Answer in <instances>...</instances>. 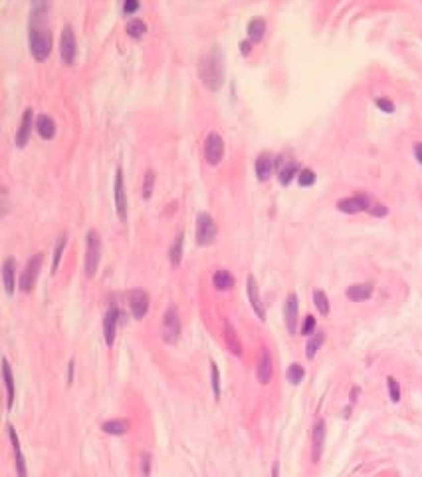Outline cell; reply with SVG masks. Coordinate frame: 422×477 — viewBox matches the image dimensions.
Returning a JSON list of instances; mask_svg holds the SVG:
<instances>
[{
	"label": "cell",
	"mask_w": 422,
	"mask_h": 477,
	"mask_svg": "<svg viewBox=\"0 0 422 477\" xmlns=\"http://www.w3.org/2000/svg\"><path fill=\"white\" fill-rule=\"evenodd\" d=\"M387 386H389V396H391V400L396 404V402L400 400V386H398L396 378L389 376V378H387Z\"/></svg>",
	"instance_id": "e575fe53"
},
{
	"label": "cell",
	"mask_w": 422,
	"mask_h": 477,
	"mask_svg": "<svg viewBox=\"0 0 422 477\" xmlns=\"http://www.w3.org/2000/svg\"><path fill=\"white\" fill-rule=\"evenodd\" d=\"M216 237V223L208 213H198L196 217V243L198 245H210Z\"/></svg>",
	"instance_id": "5b68a950"
},
{
	"label": "cell",
	"mask_w": 422,
	"mask_h": 477,
	"mask_svg": "<svg viewBox=\"0 0 422 477\" xmlns=\"http://www.w3.org/2000/svg\"><path fill=\"white\" fill-rule=\"evenodd\" d=\"M42 10H50V4H36L34 6L32 20H30V34H28L30 52L38 62L48 60V56L52 52V34L44 24H40Z\"/></svg>",
	"instance_id": "6da1fadb"
},
{
	"label": "cell",
	"mask_w": 422,
	"mask_h": 477,
	"mask_svg": "<svg viewBox=\"0 0 422 477\" xmlns=\"http://www.w3.org/2000/svg\"><path fill=\"white\" fill-rule=\"evenodd\" d=\"M301 334H305V336H311V334H315V316H305V322L301 326Z\"/></svg>",
	"instance_id": "f35d334b"
},
{
	"label": "cell",
	"mask_w": 422,
	"mask_h": 477,
	"mask_svg": "<svg viewBox=\"0 0 422 477\" xmlns=\"http://www.w3.org/2000/svg\"><path fill=\"white\" fill-rule=\"evenodd\" d=\"M369 213L375 215V217H385V215L389 213V209H387L383 203H373V205H371V209H369Z\"/></svg>",
	"instance_id": "b9f144b4"
},
{
	"label": "cell",
	"mask_w": 422,
	"mask_h": 477,
	"mask_svg": "<svg viewBox=\"0 0 422 477\" xmlns=\"http://www.w3.org/2000/svg\"><path fill=\"white\" fill-rule=\"evenodd\" d=\"M325 342V334L319 330V332H315L313 336L309 338V342H307V346H305V356L309 358V360H313L315 358V354H317V350L321 348V344Z\"/></svg>",
	"instance_id": "f1b7e54d"
},
{
	"label": "cell",
	"mask_w": 422,
	"mask_h": 477,
	"mask_svg": "<svg viewBox=\"0 0 422 477\" xmlns=\"http://www.w3.org/2000/svg\"><path fill=\"white\" fill-rule=\"evenodd\" d=\"M248 297H250V304L254 308V312L258 314V318L260 320H266V310H264V304H262V298H260L258 282H256V278L252 274L248 276Z\"/></svg>",
	"instance_id": "e0dca14e"
},
{
	"label": "cell",
	"mask_w": 422,
	"mask_h": 477,
	"mask_svg": "<svg viewBox=\"0 0 422 477\" xmlns=\"http://www.w3.org/2000/svg\"><path fill=\"white\" fill-rule=\"evenodd\" d=\"M101 429L109 436H123V434L129 432V421L127 419H111V421H105L101 425Z\"/></svg>",
	"instance_id": "4316f807"
},
{
	"label": "cell",
	"mask_w": 422,
	"mask_h": 477,
	"mask_svg": "<svg viewBox=\"0 0 422 477\" xmlns=\"http://www.w3.org/2000/svg\"><path fill=\"white\" fill-rule=\"evenodd\" d=\"M101 259V237L95 229L87 231V249H85V274L87 278L95 276Z\"/></svg>",
	"instance_id": "3957f363"
},
{
	"label": "cell",
	"mask_w": 422,
	"mask_h": 477,
	"mask_svg": "<svg viewBox=\"0 0 422 477\" xmlns=\"http://www.w3.org/2000/svg\"><path fill=\"white\" fill-rule=\"evenodd\" d=\"M129 308H131V314L141 320L147 312H149V295L145 291H131L129 293Z\"/></svg>",
	"instance_id": "7c38bea8"
},
{
	"label": "cell",
	"mask_w": 422,
	"mask_h": 477,
	"mask_svg": "<svg viewBox=\"0 0 422 477\" xmlns=\"http://www.w3.org/2000/svg\"><path fill=\"white\" fill-rule=\"evenodd\" d=\"M125 30H127V34H129L131 38H141V36L147 32V24H145L141 18H131V20L127 22Z\"/></svg>",
	"instance_id": "4dcf8cb0"
},
{
	"label": "cell",
	"mask_w": 422,
	"mask_h": 477,
	"mask_svg": "<svg viewBox=\"0 0 422 477\" xmlns=\"http://www.w3.org/2000/svg\"><path fill=\"white\" fill-rule=\"evenodd\" d=\"M204 157L210 165H218L224 157V139L216 131H210L204 139Z\"/></svg>",
	"instance_id": "277c9868"
},
{
	"label": "cell",
	"mask_w": 422,
	"mask_h": 477,
	"mask_svg": "<svg viewBox=\"0 0 422 477\" xmlns=\"http://www.w3.org/2000/svg\"><path fill=\"white\" fill-rule=\"evenodd\" d=\"M371 295H373V282H359V284H351L347 289V298L353 302L369 300Z\"/></svg>",
	"instance_id": "ac0fdd59"
},
{
	"label": "cell",
	"mask_w": 422,
	"mask_h": 477,
	"mask_svg": "<svg viewBox=\"0 0 422 477\" xmlns=\"http://www.w3.org/2000/svg\"><path fill=\"white\" fill-rule=\"evenodd\" d=\"M8 436H10L12 449H14V459H16V471H18V477H26V461H24V455H22V449H20V442H18V436H16V429H14L12 425H8Z\"/></svg>",
	"instance_id": "44dd1931"
},
{
	"label": "cell",
	"mask_w": 422,
	"mask_h": 477,
	"mask_svg": "<svg viewBox=\"0 0 422 477\" xmlns=\"http://www.w3.org/2000/svg\"><path fill=\"white\" fill-rule=\"evenodd\" d=\"M117 322H119V310H117V306H109V310L105 312V320H103V336H105V344L109 348L115 342Z\"/></svg>",
	"instance_id": "8fae6325"
},
{
	"label": "cell",
	"mask_w": 422,
	"mask_h": 477,
	"mask_svg": "<svg viewBox=\"0 0 422 477\" xmlns=\"http://www.w3.org/2000/svg\"><path fill=\"white\" fill-rule=\"evenodd\" d=\"M371 199H369L367 195H353V197H345L341 201H337V209L341 213H361V211H369L371 209Z\"/></svg>",
	"instance_id": "30bf717a"
},
{
	"label": "cell",
	"mask_w": 422,
	"mask_h": 477,
	"mask_svg": "<svg viewBox=\"0 0 422 477\" xmlns=\"http://www.w3.org/2000/svg\"><path fill=\"white\" fill-rule=\"evenodd\" d=\"M141 473H143V477H149V473H151V453L141 455Z\"/></svg>",
	"instance_id": "60d3db41"
},
{
	"label": "cell",
	"mask_w": 422,
	"mask_h": 477,
	"mask_svg": "<svg viewBox=\"0 0 422 477\" xmlns=\"http://www.w3.org/2000/svg\"><path fill=\"white\" fill-rule=\"evenodd\" d=\"M115 209H117V217L127 223V191H125V183H123V169L117 167L115 169Z\"/></svg>",
	"instance_id": "9c48e42d"
},
{
	"label": "cell",
	"mask_w": 422,
	"mask_h": 477,
	"mask_svg": "<svg viewBox=\"0 0 422 477\" xmlns=\"http://www.w3.org/2000/svg\"><path fill=\"white\" fill-rule=\"evenodd\" d=\"M169 259H171V263L175 267L181 265V261H183V233H179L175 237V241L171 245V251H169Z\"/></svg>",
	"instance_id": "f546056e"
},
{
	"label": "cell",
	"mask_w": 422,
	"mask_h": 477,
	"mask_svg": "<svg viewBox=\"0 0 422 477\" xmlns=\"http://www.w3.org/2000/svg\"><path fill=\"white\" fill-rule=\"evenodd\" d=\"M286 376H288V382H291V384H299V382L303 380V376H305V370H303L301 364H291L288 368Z\"/></svg>",
	"instance_id": "836d02e7"
},
{
	"label": "cell",
	"mask_w": 422,
	"mask_h": 477,
	"mask_svg": "<svg viewBox=\"0 0 422 477\" xmlns=\"http://www.w3.org/2000/svg\"><path fill=\"white\" fill-rule=\"evenodd\" d=\"M181 336V318L179 310L175 306H169L163 316V340L169 344H175Z\"/></svg>",
	"instance_id": "52a82bcc"
},
{
	"label": "cell",
	"mask_w": 422,
	"mask_h": 477,
	"mask_svg": "<svg viewBox=\"0 0 422 477\" xmlns=\"http://www.w3.org/2000/svg\"><path fill=\"white\" fill-rule=\"evenodd\" d=\"M74 366H76V364H74V360H72V362L68 364V384H72V382H74Z\"/></svg>",
	"instance_id": "bcb514c9"
},
{
	"label": "cell",
	"mask_w": 422,
	"mask_h": 477,
	"mask_svg": "<svg viewBox=\"0 0 422 477\" xmlns=\"http://www.w3.org/2000/svg\"><path fill=\"white\" fill-rule=\"evenodd\" d=\"M297 312H299L297 297L291 293L286 298V304H284V316H286V326H288L290 334H295V330H297Z\"/></svg>",
	"instance_id": "2e32d148"
},
{
	"label": "cell",
	"mask_w": 422,
	"mask_h": 477,
	"mask_svg": "<svg viewBox=\"0 0 422 477\" xmlns=\"http://www.w3.org/2000/svg\"><path fill=\"white\" fill-rule=\"evenodd\" d=\"M42 261H44V255L42 253H36L28 263H26V268L20 276V291L22 293H30L36 284V278H38V272L42 268Z\"/></svg>",
	"instance_id": "ba28073f"
},
{
	"label": "cell",
	"mask_w": 422,
	"mask_h": 477,
	"mask_svg": "<svg viewBox=\"0 0 422 477\" xmlns=\"http://www.w3.org/2000/svg\"><path fill=\"white\" fill-rule=\"evenodd\" d=\"M32 125H36V121H34V110L28 108V110L24 112V116H22L20 127H18V131H16V146H18V148H24L26 143H28L30 133H32Z\"/></svg>",
	"instance_id": "9a60e30c"
},
{
	"label": "cell",
	"mask_w": 422,
	"mask_h": 477,
	"mask_svg": "<svg viewBox=\"0 0 422 477\" xmlns=\"http://www.w3.org/2000/svg\"><path fill=\"white\" fill-rule=\"evenodd\" d=\"M76 52H78V44H76V34L72 24H66L62 28V36H60V56L64 60V64L72 66L76 60Z\"/></svg>",
	"instance_id": "8992f818"
},
{
	"label": "cell",
	"mask_w": 422,
	"mask_h": 477,
	"mask_svg": "<svg viewBox=\"0 0 422 477\" xmlns=\"http://www.w3.org/2000/svg\"><path fill=\"white\" fill-rule=\"evenodd\" d=\"M250 46H252V42H250V40H244V42L240 44V50H242V54H244V56H248V54H250Z\"/></svg>",
	"instance_id": "f6af8a7d"
},
{
	"label": "cell",
	"mask_w": 422,
	"mask_h": 477,
	"mask_svg": "<svg viewBox=\"0 0 422 477\" xmlns=\"http://www.w3.org/2000/svg\"><path fill=\"white\" fill-rule=\"evenodd\" d=\"M274 171V155L270 153H260L256 159V175L260 181H268Z\"/></svg>",
	"instance_id": "d6986e66"
},
{
	"label": "cell",
	"mask_w": 422,
	"mask_h": 477,
	"mask_svg": "<svg viewBox=\"0 0 422 477\" xmlns=\"http://www.w3.org/2000/svg\"><path fill=\"white\" fill-rule=\"evenodd\" d=\"M311 444H313V449H311V459L317 463L321 459V453H323V444H325V421L323 419H317L313 425V434H311Z\"/></svg>",
	"instance_id": "4fadbf2b"
},
{
	"label": "cell",
	"mask_w": 422,
	"mask_h": 477,
	"mask_svg": "<svg viewBox=\"0 0 422 477\" xmlns=\"http://www.w3.org/2000/svg\"><path fill=\"white\" fill-rule=\"evenodd\" d=\"M375 104H377L385 114H393V112H395V104H393L391 100H387V98H377Z\"/></svg>",
	"instance_id": "ab89813d"
},
{
	"label": "cell",
	"mask_w": 422,
	"mask_h": 477,
	"mask_svg": "<svg viewBox=\"0 0 422 477\" xmlns=\"http://www.w3.org/2000/svg\"><path fill=\"white\" fill-rule=\"evenodd\" d=\"M34 127H36V131L40 133L42 139H52L56 135V121H54V118H50L48 114L38 116Z\"/></svg>",
	"instance_id": "ffe728a7"
},
{
	"label": "cell",
	"mask_w": 422,
	"mask_h": 477,
	"mask_svg": "<svg viewBox=\"0 0 422 477\" xmlns=\"http://www.w3.org/2000/svg\"><path fill=\"white\" fill-rule=\"evenodd\" d=\"M278 471H280V465L274 463V469H272V477H278Z\"/></svg>",
	"instance_id": "7dc6e473"
},
{
	"label": "cell",
	"mask_w": 422,
	"mask_h": 477,
	"mask_svg": "<svg viewBox=\"0 0 422 477\" xmlns=\"http://www.w3.org/2000/svg\"><path fill=\"white\" fill-rule=\"evenodd\" d=\"M137 8H139V2H137V0H127V2L123 4V12H125V14H133Z\"/></svg>",
	"instance_id": "7bdbcfd3"
},
{
	"label": "cell",
	"mask_w": 422,
	"mask_h": 477,
	"mask_svg": "<svg viewBox=\"0 0 422 477\" xmlns=\"http://www.w3.org/2000/svg\"><path fill=\"white\" fill-rule=\"evenodd\" d=\"M299 165L295 161H288V163H282L280 169H278V179L282 185H288L295 175H299Z\"/></svg>",
	"instance_id": "484cf974"
},
{
	"label": "cell",
	"mask_w": 422,
	"mask_h": 477,
	"mask_svg": "<svg viewBox=\"0 0 422 477\" xmlns=\"http://www.w3.org/2000/svg\"><path fill=\"white\" fill-rule=\"evenodd\" d=\"M66 245H68V235L64 233V235L58 238V243H56V251H54V263H52V272H56V270H58V265H60V261H62V253H64Z\"/></svg>",
	"instance_id": "d6a6232c"
},
{
	"label": "cell",
	"mask_w": 422,
	"mask_h": 477,
	"mask_svg": "<svg viewBox=\"0 0 422 477\" xmlns=\"http://www.w3.org/2000/svg\"><path fill=\"white\" fill-rule=\"evenodd\" d=\"M198 74L202 84L208 89H218L224 82V54L218 50V46H214L210 52H206L200 58L198 64Z\"/></svg>",
	"instance_id": "7a4b0ae2"
},
{
	"label": "cell",
	"mask_w": 422,
	"mask_h": 477,
	"mask_svg": "<svg viewBox=\"0 0 422 477\" xmlns=\"http://www.w3.org/2000/svg\"><path fill=\"white\" fill-rule=\"evenodd\" d=\"M248 40L254 44V42H260L264 38V32H266V20L264 18H252L248 22Z\"/></svg>",
	"instance_id": "d4e9b609"
},
{
	"label": "cell",
	"mask_w": 422,
	"mask_h": 477,
	"mask_svg": "<svg viewBox=\"0 0 422 477\" xmlns=\"http://www.w3.org/2000/svg\"><path fill=\"white\" fill-rule=\"evenodd\" d=\"M297 181H299V185L301 187H309V185H313L315 183V173H313V169H301L299 171V175H297Z\"/></svg>",
	"instance_id": "8d00e7d4"
},
{
	"label": "cell",
	"mask_w": 422,
	"mask_h": 477,
	"mask_svg": "<svg viewBox=\"0 0 422 477\" xmlns=\"http://www.w3.org/2000/svg\"><path fill=\"white\" fill-rule=\"evenodd\" d=\"M224 340H226L228 350H230L234 356H240V354H242V344H240V340H238L236 328L232 326V322H230L228 318L224 320Z\"/></svg>",
	"instance_id": "7402d4cb"
},
{
	"label": "cell",
	"mask_w": 422,
	"mask_h": 477,
	"mask_svg": "<svg viewBox=\"0 0 422 477\" xmlns=\"http://www.w3.org/2000/svg\"><path fill=\"white\" fill-rule=\"evenodd\" d=\"M153 183H155V173H153V169H149L147 173H145V181H143V197L145 199H149L151 197V193H153Z\"/></svg>",
	"instance_id": "d590c367"
},
{
	"label": "cell",
	"mask_w": 422,
	"mask_h": 477,
	"mask_svg": "<svg viewBox=\"0 0 422 477\" xmlns=\"http://www.w3.org/2000/svg\"><path fill=\"white\" fill-rule=\"evenodd\" d=\"M14 272H16V261L12 257H8L2 265V280H4V289L8 295L14 293V286H16V280H14Z\"/></svg>",
	"instance_id": "603a6c76"
},
{
	"label": "cell",
	"mask_w": 422,
	"mask_h": 477,
	"mask_svg": "<svg viewBox=\"0 0 422 477\" xmlns=\"http://www.w3.org/2000/svg\"><path fill=\"white\" fill-rule=\"evenodd\" d=\"M210 372H212V390H214V398H220V376H218V368L212 362L210 364Z\"/></svg>",
	"instance_id": "74e56055"
},
{
	"label": "cell",
	"mask_w": 422,
	"mask_h": 477,
	"mask_svg": "<svg viewBox=\"0 0 422 477\" xmlns=\"http://www.w3.org/2000/svg\"><path fill=\"white\" fill-rule=\"evenodd\" d=\"M412 151H414V157H416V161H418V163L422 165V141H416V143H414Z\"/></svg>",
	"instance_id": "ee69618b"
},
{
	"label": "cell",
	"mask_w": 422,
	"mask_h": 477,
	"mask_svg": "<svg viewBox=\"0 0 422 477\" xmlns=\"http://www.w3.org/2000/svg\"><path fill=\"white\" fill-rule=\"evenodd\" d=\"M2 374H4V382H6V406L8 410L14 406V398H16V388H14V378H12V372H10V364L6 358H2Z\"/></svg>",
	"instance_id": "cb8c5ba5"
},
{
	"label": "cell",
	"mask_w": 422,
	"mask_h": 477,
	"mask_svg": "<svg viewBox=\"0 0 422 477\" xmlns=\"http://www.w3.org/2000/svg\"><path fill=\"white\" fill-rule=\"evenodd\" d=\"M313 304L317 306L319 314H323V316L329 314V298H327V295L323 291H315L313 293Z\"/></svg>",
	"instance_id": "1f68e13d"
},
{
	"label": "cell",
	"mask_w": 422,
	"mask_h": 477,
	"mask_svg": "<svg viewBox=\"0 0 422 477\" xmlns=\"http://www.w3.org/2000/svg\"><path fill=\"white\" fill-rule=\"evenodd\" d=\"M258 382L260 384H270L272 380V374H274V366H272V354L268 348H262V354H260V360H258Z\"/></svg>",
	"instance_id": "5bb4252c"
},
{
	"label": "cell",
	"mask_w": 422,
	"mask_h": 477,
	"mask_svg": "<svg viewBox=\"0 0 422 477\" xmlns=\"http://www.w3.org/2000/svg\"><path fill=\"white\" fill-rule=\"evenodd\" d=\"M212 282H214V286H216L218 291H230L232 286H234V276L226 268H220V270L214 272Z\"/></svg>",
	"instance_id": "83f0119b"
}]
</instances>
